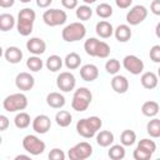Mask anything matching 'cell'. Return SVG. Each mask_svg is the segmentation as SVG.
I'll use <instances>...</instances> for the list:
<instances>
[{
  "instance_id": "obj_1",
  "label": "cell",
  "mask_w": 160,
  "mask_h": 160,
  "mask_svg": "<svg viewBox=\"0 0 160 160\" xmlns=\"http://www.w3.org/2000/svg\"><path fill=\"white\" fill-rule=\"evenodd\" d=\"M101 126H102V121L99 116H90V118L80 119L76 122V131L80 136L85 139H91L98 134Z\"/></svg>"
},
{
  "instance_id": "obj_2",
  "label": "cell",
  "mask_w": 160,
  "mask_h": 160,
  "mask_svg": "<svg viewBox=\"0 0 160 160\" xmlns=\"http://www.w3.org/2000/svg\"><path fill=\"white\" fill-rule=\"evenodd\" d=\"M36 19V14L31 8H24L18 14L16 29L21 36H29L32 32L34 22Z\"/></svg>"
},
{
  "instance_id": "obj_3",
  "label": "cell",
  "mask_w": 160,
  "mask_h": 160,
  "mask_svg": "<svg viewBox=\"0 0 160 160\" xmlns=\"http://www.w3.org/2000/svg\"><path fill=\"white\" fill-rule=\"evenodd\" d=\"M92 100V94L88 88H79L75 90L74 95H72V100H71V108L78 111V112H82L85 110H88V108L90 106Z\"/></svg>"
},
{
  "instance_id": "obj_4",
  "label": "cell",
  "mask_w": 160,
  "mask_h": 160,
  "mask_svg": "<svg viewBox=\"0 0 160 160\" xmlns=\"http://www.w3.org/2000/svg\"><path fill=\"white\" fill-rule=\"evenodd\" d=\"M85 35H86V28L80 21L70 22L61 31V38L66 42H75V41L82 40Z\"/></svg>"
},
{
  "instance_id": "obj_5",
  "label": "cell",
  "mask_w": 160,
  "mask_h": 160,
  "mask_svg": "<svg viewBox=\"0 0 160 160\" xmlns=\"http://www.w3.org/2000/svg\"><path fill=\"white\" fill-rule=\"evenodd\" d=\"M28 104H29L28 96L22 92H15V94L8 95L2 100V108L8 112H16V111L25 110Z\"/></svg>"
},
{
  "instance_id": "obj_6",
  "label": "cell",
  "mask_w": 160,
  "mask_h": 160,
  "mask_svg": "<svg viewBox=\"0 0 160 160\" xmlns=\"http://www.w3.org/2000/svg\"><path fill=\"white\" fill-rule=\"evenodd\" d=\"M22 148L26 152H29L30 155H34V156H38V155H41L45 149H46V145L42 140H40L36 135H26L24 136L22 139Z\"/></svg>"
},
{
  "instance_id": "obj_7",
  "label": "cell",
  "mask_w": 160,
  "mask_h": 160,
  "mask_svg": "<svg viewBox=\"0 0 160 160\" xmlns=\"http://www.w3.org/2000/svg\"><path fill=\"white\" fill-rule=\"evenodd\" d=\"M91 155H92V146L88 141L78 142L68 151V156L70 160H85Z\"/></svg>"
},
{
  "instance_id": "obj_8",
  "label": "cell",
  "mask_w": 160,
  "mask_h": 160,
  "mask_svg": "<svg viewBox=\"0 0 160 160\" xmlns=\"http://www.w3.org/2000/svg\"><path fill=\"white\" fill-rule=\"evenodd\" d=\"M42 20L48 26H59L66 22L68 14L60 9H49L44 11Z\"/></svg>"
},
{
  "instance_id": "obj_9",
  "label": "cell",
  "mask_w": 160,
  "mask_h": 160,
  "mask_svg": "<svg viewBox=\"0 0 160 160\" xmlns=\"http://www.w3.org/2000/svg\"><path fill=\"white\" fill-rule=\"evenodd\" d=\"M148 16V9L144 5H135L132 6L126 14V22L131 26H136L141 24Z\"/></svg>"
},
{
  "instance_id": "obj_10",
  "label": "cell",
  "mask_w": 160,
  "mask_h": 160,
  "mask_svg": "<svg viewBox=\"0 0 160 160\" xmlns=\"http://www.w3.org/2000/svg\"><path fill=\"white\" fill-rule=\"evenodd\" d=\"M56 86L60 89V91L70 92L76 86V79L72 72L70 71H62L56 78Z\"/></svg>"
},
{
  "instance_id": "obj_11",
  "label": "cell",
  "mask_w": 160,
  "mask_h": 160,
  "mask_svg": "<svg viewBox=\"0 0 160 160\" xmlns=\"http://www.w3.org/2000/svg\"><path fill=\"white\" fill-rule=\"evenodd\" d=\"M122 66L132 75H140L144 71V62L136 55H126L122 59Z\"/></svg>"
},
{
  "instance_id": "obj_12",
  "label": "cell",
  "mask_w": 160,
  "mask_h": 160,
  "mask_svg": "<svg viewBox=\"0 0 160 160\" xmlns=\"http://www.w3.org/2000/svg\"><path fill=\"white\" fill-rule=\"evenodd\" d=\"M15 85L21 91H30L35 85V79L30 72L21 71L15 78Z\"/></svg>"
},
{
  "instance_id": "obj_13",
  "label": "cell",
  "mask_w": 160,
  "mask_h": 160,
  "mask_svg": "<svg viewBox=\"0 0 160 160\" xmlns=\"http://www.w3.org/2000/svg\"><path fill=\"white\" fill-rule=\"evenodd\" d=\"M31 126L36 134H46L51 128V120L48 115L40 114L34 118V120L31 121Z\"/></svg>"
},
{
  "instance_id": "obj_14",
  "label": "cell",
  "mask_w": 160,
  "mask_h": 160,
  "mask_svg": "<svg viewBox=\"0 0 160 160\" xmlns=\"http://www.w3.org/2000/svg\"><path fill=\"white\" fill-rule=\"evenodd\" d=\"M26 49L32 55H41L46 50V42L41 38H30L26 41Z\"/></svg>"
},
{
  "instance_id": "obj_15",
  "label": "cell",
  "mask_w": 160,
  "mask_h": 160,
  "mask_svg": "<svg viewBox=\"0 0 160 160\" xmlns=\"http://www.w3.org/2000/svg\"><path fill=\"white\" fill-rule=\"evenodd\" d=\"M80 76L84 81L91 82L99 78V69L94 64H85L80 68Z\"/></svg>"
},
{
  "instance_id": "obj_16",
  "label": "cell",
  "mask_w": 160,
  "mask_h": 160,
  "mask_svg": "<svg viewBox=\"0 0 160 160\" xmlns=\"http://www.w3.org/2000/svg\"><path fill=\"white\" fill-rule=\"evenodd\" d=\"M111 89L118 94H125L129 90V80L124 75H114L111 79Z\"/></svg>"
},
{
  "instance_id": "obj_17",
  "label": "cell",
  "mask_w": 160,
  "mask_h": 160,
  "mask_svg": "<svg viewBox=\"0 0 160 160\" xmlns=\"http://www.w3.org/2000/svg\"><path fill=\"white\" fill-rule=\"evenodd\" d=\"M131 29L129 24H120L119 26H116V29L114 30V36L119 42H126L131 39Z\"/></svg>"
},
{
  "instance_id": "obj_18",
  "label": "cell",
  "mask_w": 160,
  "mask_h": 160,
  "mask_svg": "<svg viewBox=\"0 0 160 160\" xmlns=\"http://www.w3.org/2000/svg\"><path fill=\"white\" fill-rule=\"evenodd\" d=\"M114 28H112V25L109 22V21H106V20H101V21H99L98 24H96V26H95V31H96V34L100 36V38H102V39H109V38H111L112 35H114Z\"/></svg>"
},
{
  "instance_id": "obj_19",
  "label": "cell",
  "mask_w": 160,
  "mask_h": 160,
  "mask_svg": "<svg viewBox=\"0 0 160 160\" xmlns=\"http://www.w3.org/2000/svg\"><path fill=\"white\" fill-rule=\"evenodd\" d=\"M4 56H5V60L10 64H19L22 59V51L18 46H9L5 49Z\"/></svg>"
},
{
  "instance_id": "obj_20",
  "label": "cell",
  "mask_w": 160,
  "mask_h": 160,
  "mask_svg": "<svg viewBox=\"0 0 160 160\" xmlns=\"http://www.w3.org/2000/svg\"><path fill=\"white\" fill-rule=\"evenodd\" d=\"M140 81H141L142 88H145L148 90H151V89H155L158 86L159 76L152 71H146V72H142V75L140 78Z\"/></svg>"
},
{
  "instance_id": "obj_21",
  "label": "cell",
  "mask_w": 160,
  "mask_h": 160,
  "mask_svg": "<svg viewBox=\"0 0 160 160\" xmlns=\"http://www.w3.org/2000/svg\"><path fill=\"white\" fill-rule=\"evenodd\" d=\"M65 96L61 92L52 91L46 96V104L52 109H61L65 105Z\"/></svg>"
},
{
  "instance_id": "obj_22",
  "label": "cell",
  "mask_w": 160,
  "mask_h": 160,
  "mask_svg": "<svg viewBox=\"0 0 160 160\" xmlns=\"http://www.w3.org/2000/svg\"><path fill=\"white\" fill-rule=\"evenodd\" d=\"M95 138H96V144L101 148H108V146L112 145L114 139H115L114 134L109 130H99L98 134L95 135Z\"/></svg>"
},
{
  "instance_id": "obj_23",
  "label": "cell",
  "mask_w": 160,
  "mask_h": 160,
  "mask_svg": "<svg viewBox=\"0 0 160 160\" xmlns=\"http://www.w3.org/2000/svg\"><path fill=\"white\" fill-rule=\"evenodd\" d=\"M159 110H160V105H159L156 101H154V100L145 101V102L142 104V106H141V112H142V115H145V116H148V118H154V116H156L158 112H159Z\"/></svg>"
},
{
  "instance_id": "obj_24",
  "label": "cell",
  "mask_w": 160,
  "mask_h": 160,
  "mask_svg": "<svg viewBox=\"0 0 160 160\" xmlns=\"http://www.w3.org/2000/svg\"><path fill=\"white\" fill-rule=\"evenodd\" d=\"M64 64L65 66L69 69V70H75V69H79L80 65H81V58L78 52H69L65 59H64Z\"/></svg>"
},
{
  "instance_id": "obj_25",
  "label": "cell",
  "mask_w": 160,
  "mask_h": 160,
  "mask_svg": "<svg viewBox=\"0 0 160 160\" xmlns=\"http://www.w3.org/2000/svg\"><path fill=\"white\" fill-rule=\"evenodd\" d=\"M16 24V20L15 18L11 15V14H8V12H2L0 15V30L1 31H9L11 30Z\"/></svg>"
},
{
  "instance_id": "obj_26",
  "label": "cell",
  "mask_w": 160,
  "mask_h": 160,
  "mask_svg": "<svg viewBox=\"0 0 160 160\" xmlns=\"http://www.w3.org/2000/svg\"><path fill=\"white\" fill-rule=\"evenodd\" d=\"M62 64H64V60L59 56V55H50L48 59H46V62H45V66L48 68V70L52 71V72H56L59 70H61L62 68Z\"/></svg>"
},
{
  "instance_id": "obj_27",
  "label": "cell",
  "mask_w": 160,
  "mask_h": 160,
  "mask_svg": "<svg viewBox=\"0 0 160 160\" xmlns=\"http://www.w3.org/2000/svg\"><path fill=\"white\" fill-rule=\"evenodd\" d=\"M125 146L122 144H114L110 145V149L108 151V156L111 160H121L125 158Z\"/></svg>"
},
{
  "instance_id": "obj_28",
  "label": "cell",
  "mask_w": 160,
  "mask_h": 160,
  "mask_svg": "<svg viewBox=\"0 0 160 160\" xmlns=\"http://www.w3.org/2000/svg\"><path fill=\"white\" fill-rule=\"evenodd\" d=\"M55 121L60 128H68L72 121V115L66 110H59L55 115Z\"/></svg>"
},
{
  "instance_id": "obj_29",
  "label": "cell",
  "mask_w": 160,
  "mask_h": 160,
  "mask_svg": "<svg viewBox=\"0 0 160 160\" xmlns=\"http://www.w3.org/2000/svg\"><path fill=\"white\" fill-rule=\"evenodd\" d=\"M30 122H31V119H30V115L25 111H20L15 115L14 118V124L18 129H26L30 126Z\"/></svg>"
},
{
  "instance_id": "obj_30",
  "label": "cell",
  "mask_w": 160,
  "mask_h": 160,
  "mask_svg": "<svg viewBox=\"0 0 160 160\" xmlns=\"http://www.w3.org/2000/svg\"><path fill=\"white\" fill-rule=\"evenodd\" d=\"M99 44H100V40L99 39H96V38H89L84 42V50H85V52L89 56L96 58V51H98Z\"/></svg>"
},
{
  "instance_id": "obj_31",
  "label": "cell",
  "mask_w": 160,
  "mask_h": 160,
  "mask_svg": "<svg viewBox=\"0 0 160 160\" xmlns=\"http://www.w3.org/2000/svg\"><path fill=\"white\" fill-rule=\"evenodd\" d=\"M146 132L154 139L160 138V119H158V118L151 119L146 124Z\"/></svg>"
},
{
  "instance_id": "obj_32",
  "label": "cell",
  "mask_w": 160,
  "mask_h": 160,
  "mask_svg": "<svg viewBox=\"0 0 160 160\" xmlns=\"http://www.w3.org/2000/svg\"><path fill=\"white\" fill-rule=\"evenodd\" d=\"M75 15L79 20L81 21H86L89 20L91 16H92V9L88 5V4H84V5H80L76 8V11H75Z\"/></svg>"
},
{
  "instance_id": "obj_33",
  "label": "cell",
  "mask_w": 160,
  "mask_h": 160,
  "mask_svg": "<svg viewBox=\"0 0 160 160\" xmlns=\"http://www.w3.org/2000/svg\"><path fill=\"white\" fill-rule=\"evenodd\" d=\"M95 12H96V15L99 16V18H101V19H108V18H110L111 15H112V6L110 5V4H108V2H101V4H99L98 6H96V9H95Z\"/></svg>"
},
{
  "instance_id": "obj_34",
  "label": "cell",
  "mask_w": 160,
  "mask_h": 160,
  "mask_svg": "<svg viewBox=\"0 0 160 160\" xmlns=\"http://www.w3.org/2000/svg\"><path fill=\"white\" fill-rule=\"evenodd\" d=\"M26 66H28V69H29L30 71L36 72V71H40V70L42 69L44 62H42V60L39 58V55H32V56H30V58L26 60Z\"/></svg>"
},
{
  "instance_id": "obj_35",
  "label": "cell",
  "mask_w": 160,
  "mask_h": 160,
  "mask_svg": "<svg viewBox=\"0 0 160 160\" xmlns=\"http://www.w3.org/2000/svg\"><path fill=\"white\" fill-rule=\"evenodd\" d=\"M136 141V134L135 131L132 130H124L120 135V142L124 145V146H131L134 145Z\"/></svg>"
},
{
  "instance_id": "obj_36",
  "label": "cell",
  "mask_w": 160,
  "mask_h": 160,
  "mask_svg": "<svg viewBox=\"0 0 160 160\" xmlns=\"http://www.w3.org/2000/svg\"><path fill=\"white\" fill-rule=\"evenodd\" d=\"M105 70L110 75H116L120 70V61L118 59H109L105 62Z\"/></svg>"
},
{
  "instance_id": "obj_37",
  "label": "cell",
  "mask_w": 160,
  "mask_h": 160,
  "mask_svg": "<svg viewBox=\"0 0 160 160\" xmlns=\"http://www.w3.org/2000/svg\"><path fill=\"white\" fill-rule=\"evenodd\" d=\"M138 146L149 151V152H151V154H154L156 151V144H155L154 140H150V139H141L138 142Z\"/></svg>"
},
{
  "instance_id": "obj_38",
  "label": "cell",
  "mask_w": 160,
  "mask_h": 160,
  "mask_svg": "<svg viewBox=\"0 0 160 160\" xmlns=\"http://www.w3.org/2000/svg\"><path fill=\"white\" fill-rule=\"evenodd\" d=\"M109 55H110V46H109V44L100 40V44H99V48H98V51H96V58L106 59Z\"/></svg>"
},
{
  "instance_id": "obj_39",
  "label": "cell",
  "mask_w": 160,
  "mask_h": 160,
  "mask_svg": "<svg viewBox=\"0 0 160 160\" xmlns=\"http://www.w3.org/2000/svg\"><path fill=\"white\" fill-rule=\"evenodd\" d=\"M132 156H134L135 160H149V159H151L152 154L141 149V148H139V146H136L134 152H132Z\"/></svg>"
},
{
  "instance_id": "obj_40",
  "label": "cell",
  "mask_w": 160,
  "mask_h": 160,
  "mask_svg": "<svg viewBox=\"0 0 160 160\" xmlns=\"http://www.w3.org/2000/svg\"><path fill=\"white\" fill-rule=\"evenodd\" d=\"M149 56H150V60L152 62H158L160 64V45H154L151 46L150 51H149Z\"/></svg>"
},
{
  "instance_id": "obj_41",
  "label": "cell",
  "mask_w": 160,
  "mask_h": 160,
  "mask_svg": "<svg viewBox=\"0 0 160 160\" xmlns=\"http://www.w3.org/2000/svg\"><path fill=\"white\" fill-rule=\"evenodd\" d=\"M49 159L50 160H64L65 159V152L59 148H54L49 152Z\"/></svg>"
},
{
  "instance_id": "obj_42",
  "label": "cell",
  "mask_w": 160,
  "mask_h": 160,
  "mask_svg": "<svg viewBox=\"0 0 160 160\" xmlns=\"http://www.w3.org/2000/svg\"><path fill=\"white\" fill-rule=\"evenodd\" d=\"M150 11L156 15V16H160V0H152L151 4H150Z\"/></svg>"
},
{
  "instance_id": "obj_43",
  "label": "cell",
  "mask_w": 160,
  "mask_h": 160,
  "mask_svg": "<svg viewBox=\"0 0 160 160\" xmlns=\"http://www.w3.org/2000/svg\"><path fill=\"white\" fill-rule=\"evenodd\" d=\"M61 4L65 9H69V10H72V9H76L78 8V4H79V0H61Z\"/></svg>"
},
{
  "instance_id": "obj_44",
  "label": "cell",
  "mask_w": 160,
  "mask_h": 160,
  "mask_svg": "<svg viewBox=\"0 0 160 160\" xmlns=\"http://www.w3.org/2000/svg\"><path fill=\"white\" fill-rule=\"evenodd\" d=\"M10 125V121L8 119V116L5 115H0V130L1 131H5Z\"/></svg>"
},
{
  "instance_id": "obj_45",
  "label": "cell",
  "mask_w": 160,
  "mask_h": 160,
  "mask_svg": "<svg viewBox=\"0 0 160 160\" xmlns=\"http://www.w3.org/2000/svg\"><path fill=\"white\" fill-rule=\"evenodd\" d=\"M132 0H115V4L119 9H128L130 8Z\"/></svg>"
},
{
  "instance_id": "obj_46",
  "label": "cell",
  "mask_w": 160,
  "mask_h": 160,
  "mask_svg": "<svg viewBox=\"0 0 160 160\" xmlns=\"http://www.w3.org/2000/svg\"><path fill=\"white\" fill-rule=\"evenodd\" d=\"M51 2H52V0H36V5L39 8H41V9L49 8L51 5Z\"/></svg>"
},
{
  "instance_id": "obj_47",
  "label": "cell",
  "mask_w": 160,
  "mask_h": 160,
  "mask_svg": "<svg viewBox=\"0 0 160 160\" xmlns=\"http://www.w3.org/2000/svg\"><path fill=\"white\" fill-rule=\"evenodd\" d=\"M14 4H15V0H0V6H1L2 9L11 8Z\"/></svg>"
},
{
  "instance_id": "obj_48",
  "label": "cell",
  "mask_w": 160,
  "mask_h": 160,
  "mask_svg": "<svg viewBox=\"0 0 160 160\" xmlns=\"http://www.w3.org/2000/svg\"><path fill=\"white\" fill-rule=\"evenodd\" d=\"M155 35L160 39V22L156 24V28H155Z\"/></svg>"
},
{
  "instance_id": "obj_49",
  "label": "cell",
  "mask_w": 160,
  "mask_h": 160,
  "mask_svg": "<svg viewBox=\"0 0 160 160\" xmlns=\"http://www.w3.org/2000/svg\"><path fill=\"white\" fill-rule=\"evenodd\" d=\"M19 159H30V156L29 155H18L15 158V160H19Z\"/></svg>"
},
{
  "instance_id": "obj_50",
  "label": "cell",
  "mask_w": 160,
  "mask_h": 160,
  "mask_svg": "<svg viewBox=\"0 0 160 160\" xmlns=\"http://www.w3.org/2000/svg\"><path fill=\"white\" fill-rule=\"evenodd\" d=\"M85 4H88V5H90V4H94V2H96L98 0H82Z\"/></svg>"
},
{
  "instance_id": "obj_51",
  "label": "cell",
  "mask_w": 160,
  "mask_h": 160,
  "mask_svg": "<svg viewBox=\"0 0 160 160\" xmlns=\"http://www.w3.org/2000/svg\"><path fill=\"white\" fill-rule=\"evenodd\" d=\"M20 2H24V4H28V2H30L31 0H19Z\"/></svg>"
},
{
  "instance_id": "obj_52",
  "label": "cell",
  "mask_w": 160,
  "mask_h": 160,
  "mask_svg": "<svg viewBox=\"0 0 160 160\" xmlns=\"http://www.w3.org/2000/svg\"><path fill=\"white\" fill-rule=\"evenodd\" d=\"M158 76H159V79H160V66H159V69H158Z\"/></svg>"
}]
</instances>
